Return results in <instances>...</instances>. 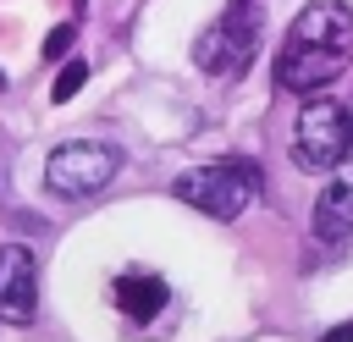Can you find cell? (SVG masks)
<instances>
[{
	"instance_id": "obj_1",
	"label": "cell",
	"mask_w": 353,
	"mask_h": 342,
	"mask_svg": "<svg viewBox=\"0 0 353 342\" xmlns=\"http://www.w3.org/2000/svg\"><path fill=\"white\" fill-rule=\"evenodd\" d=\"M353 66V11L347 0H309L276 55V88L287 94H320Z\"/></svg>"
},
{
	"instance_id": "obj_2",
	"label": "cell",
	"mask_w": 353,
	"mask_h": 342,
	"mask_svg": "<svg viewBox=\"0 0 353 342\" xmlns=\"http://www.w3.org/2000/svg\"><path fill=\"white\" fill-rule=\"evenodd\" d=\"M171 193L182 204H193L199 215L215 221H237L243 210L259 204V165L254 160H215V165H193L171 182Z\"/></svg>"
},
{
	"instance_id": "obj_3",
	"label": "cell",
	"mask_w": 353,
	"mask_h": 342,
	"mask_svg": "<svg viewBox=\"0 0 353 342\" xmlns=\"http://www.w3.org/2000/svg\"><path fill=\"white\" fill-rule=\"evenodd\" d=\"M259 28H265L259 0H232V6L199 33V44H193L199 72H210V77H232V72H243V66L254 61V50H259Z\"/></svg>"
},
{
	"instance_id": "obj_4",
	"label": "cell",
	"mask_w": 353,
	"mask_h": 342,
	"mask_svg": "<svg viewBox=\"0 0 353 342\" xmlns=\"http://www.w3.org/2000/svg\"><path fill=\"white\" fill-rule=\"evenodd\" d=\"M121 171V149L99 143V138H72L61 149H50L44 160V188L61 199H88L99 188H110V177Z\"/></svg>"
},
{
	"instance_id": "obj_5",
	"label": "cell",
	"mask_w": 353,
	"mask_h": 342,
	"mask_svg": "<svg viewBox=\"0 0 353 342\" xmlns=\"http://www.w3.org/2000/svg\"><path fill=\"white\" fill-rule=\"evenodd\" d=\"M347 149H353V110H347L342 99H320V94H314V99L298 110V127H292V154H298V165L331 171Z\"/></svg>"
},
{
	"instance_id": "obj_6",
	"label": "cell",
	"mask_w": 353,
	"mask_h": 342,
	"mask_svg": "<svg viewBox=\"0 0 353 342\" xmlns=\"http://www.w3.org/2000/svg\"><path fill=\"white\" fill-rule=\"evenodd\" d=\"M39 320V259L22 243H0V325Z\"/></svg>"
},
{
	"instance_id": "obj_7",
	"label": "cell",
	"mask_w": 353,
	"mask_h": 342,
	"mask_svg": "<svg viewBox=\"0 0 353 342\" xmlns=\"http://www.w3.org/2000/svg\"><path fill=\"white\" fill-rule=\"evenodd\" d=\"M314 237H325V243L353 237V149L331 165V182L314 199Z\"/></svg>"
},
{
	"instance_id": "obj_8",
	"label": "cell",
	"mask_w": 353,
	"mask_h": 342,
	"mask_svg": "<svg viewBox=\"0 0 353 342\" xmlns=\"http://www.w3.org/2000/svg\"><path fill=\"white\" fill-rule=\"evenodd\" d=\"M116 309L127 320H154L165 309V281L154 270H121L116 276Z\"/></svg>"
},
{
	"instance_id": "obj_9",
	"label": "cell",
	"mask_w": 353,
	"mask_h": 342,
	"mask_svg": "<svg viewBox=\"0 0 353 342\" xmlns=\"http://www.w3.org/2000/svg\"><path fill=\"white\" fill-rule=\"evenodd\" d=\"M83 83H88V66H83V61H66V66L55 72V83H50V99H55V105H66Z\"/></svg>"
},
{
	"instance_id": "obj_10",
	"label": "cell",
	"mask_w": 353,
	"mask_h": 342,
	"mask_svg": "<svg viewBox=\"0 0 353 342\" xmlns=\"http://www.w3.org/2000/svg\"><path fill=\"white\" fill-rule=\"evenodd\" d=\"M72 39H77V28H72V22H61V28H50V39H44V61H61V55L72 50Z\"/></svg>"
},
{
	"instance_id": "obj_11",
	"label": "cell",
	"mask_w": 353,
	"mask_h": 342,
	"mask_svg": "<svg viewBox=\"0 0 353 342\" xmlns=\"http://www.w3.org/2000/svg\"><path fill=\"white\" fill-rule=\"evenodd\" d=\"M320 342H353V320H342V325H331V331H320Z\"/></svg>"
}]
</instances>
